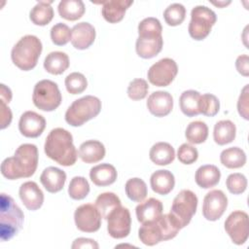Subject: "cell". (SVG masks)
<instances>
[{
    "mask_svg": "<svg viewBox=\"0 0 249 249\" xmlns=\"http://www.w3.org/2000/svg\"><path fill=\"white\" fill-rule=\"evenodd\" d=\"M38 148L34 144H21L13 157L5 159L1 163V173L9 180L31 177L38 165Z\"/></svg>",
    "mask_w": 249,
    "mask_h": 249,
    "instance_id": "1",
    "label": "cell"
},
{
    "mask_svg": "<svg viewBox=\"0 0 249 249\" xmlns=\"http://www.w3.org/2000/svg\"><path fill=\"white\" fill-rule=\"evenodd\" d=\"M44 151L47 157L63 166L75 164L78 158L72 134L62 127H56L50 131L46 137Z\"/></svg>",
    "mask_w": 249,
    "mask_h": 249,
    "instance_id": "2",
    "label": "cell"
},
{
    "mask_svg": "<svg viewBox=\"0 0 249 249\" xmlns=\"http://www.w3.org/2000/svg\"><path fill=\"white\" fill-rule=\"evenodd\" d=\"M180 229L170 214H162L158 219L143 223L138 230L140 241L148 246H154L160 241L174 238Z\"/></svg>",
    "mask_w": 249,
    "mask_h": 249,
    "instance_id": "3",
    "label": "cell"
},
{
    "mask_svg": "<svg viewBox=\"0 0 249 249\" xmlns=\"http://www.w3.org/2000/svg\"><path fill=\"white\" fill-rule=\"evenodd\" d=\"M24 214L12 196L2 193L0 200V237L6 241L22 228Z\"/></svg>",
    "mask_w": 249,
    "mask_h": 249,
    "instance_id": "4",
    "label": "cell"
},
{
    "mask_svg": "<svg viewBox=\"0 0 249 249\" xmlns=\"http://www.w3.org/2000/svg\"><path fill=\"white\" fill-rule=\"evenodd\" d=\"M42 49V42L37 36L25 35L13 47L12 61L20 70L29 71L37 65Z\"/></svg>",
    "mask_w": 249,
    "mask_h": 249,
    "instance_id": "5",
    "label": "cell"
},
{
    "mask_svg": "<svg viewBox=\"0 0 249 249\" xmlns=\"http://www.w3.org/2000/svg\"><path fill=\"white\" fill-rule=\"evenodd\" d=\"M101 101L93 95H86L73 101L65 112V121L72 126H81L95 118L101 111Z\"/></svg>",
    "mask_w": 249,
    "mask_h": 249,
    "instance_id": "6",
    "label": "cell"
},
{
    "mask_svg": "<svg viewBox=\"0 0 249 249\" xmlns=\"http://www.w3.org/2000/svg\"><path fill=\"white\" fill-rule=\"evenodd\" d=\"M197 202V196L190 190H182L174 197L169 214L180 230L190 224L196 212Z\"/></svg>",
    "mask_w": 249,
    "mask_h": 249,
    "instance_id": "7",
    "label": "cell"
},
{
    "mask_svg": "<svg viewBox=\"0 0 249 249\" xmlns=\"http://www.w3.org/2000/svg\"><path fill=\"white\" fill-rule=\"evenodd\" d=\"M32 100L38 109L51 112L60 105L62 97L56 83L51 80H41L34 86Z\"/></svg>",
    "mask_w": 249,
    "mask_h": 249,
    "instance_id": "8",
    "label": "cell"
},
{
    "mask_svg": "<svg viewBox=\"0 0 249 249\" xmlns=\"http://www.w3.org/2000/svg\"><path fill=\"white\" fill-rule=\"evenodd\" d=\"M216 20V14L210 8L202 5L196 6L191 12V21L188 28L190 36L196 41L205 39Z\"/></svg>",
    "mask_w": 249,
    "mask_h": 249,
    "instance_id": "9",
    "label": "cell"
},
{
    "mask_svg": "<svg viewBox=\"0 0 249 249\" xmlns=\"http://www.w3.org/2000/svg\"><path fill=\"white\" fill-rule=\"evenodd\" d=\"M178 73L176 62L169 57H164L154 63L148 70L149 82L156 87H167Z\"/></svg>",
    "mask_w": 249,
    "mask_h": 249,
    "instance_id": "10",
    "label": "cell"
},
{
    "mask_svg": "<svg viewBox=\"0 0 249 249\" xmlns=\"http://www.w3.org/2000/svg\"><path fill=\"white\" fill-rule=\"evenodd\" d=\"M225 231L234 244H244L249 235L248 214L241 210L231 212L225 221Z\"/></svg>",
    "mask_w": 249,
    "mask_h": 249,
    "instance_id": "11",
    "label": "cell"
},
{
    "mask_svg": "<svg viewBox=\"0 0 249 249\" xmlns=\"http://www.w3.org/2000/svg\"><path fill=\"white\" fill-rule=\"evenodd\" d=\"M101 214L91 203L82 204L74 212V221L77 229L84 232H94L100 229Z\"/></svg>",
    "mask_w": 249,
    "mask_h": 249,
    "instance_id": "12",
    "label": "cell"
},
{
    "mask_svg": "<svg viewBox=\"0 0 249 249\" xmlns=\"http://www.w3.org/2000/svg\"><path fill=\"white\" fill-rule=\"evenodd\" d=\"M107 231L111 237L121 239L130 232L131 217L129 210L122 205L114 209L107 217Z\"/></svg>",
    "mask_w": 249,
    "mask_h": 249,
    "instance_id": "13",
    "label": "cell"
},
{
    "mask_svg": "<svg viewBox=\"0 0 249 249\" xmlns=\"http://www.w3.org/2000/svg\"><path fill=\"white\" fill-rule=\"evenodd\" d=\"M228 206V197L221 190H212L203 198L202 215L208 221H217Z\"/></svg>",
    "mask_w": 249,
    "mask_h": 249,
    "instance_id": "14",
    "label": "cell"
},
{
    "mask_svg": "<svg viewBox=\"0 0 249 249\" xmlns=\"http://www.w3.org/2000/svg\"><path fill=\"white\" fill-rule=\"evenodd\" d=\"M45 127V118L34 111H26L19 118L18 129L25 137L36 138L43 133Z\"/></svg>",
    "mask_w": 249,
    "mask_h": 249,
    "instance_id": "15",
    "label": "cell"
},
{
    "mask_svg": "<svg viewBox=\"0 0 249 249\" xmlns=\"http://www.w3.org/2000/svg\"><path fill=\"white\" fill-rule=\"evenodd\" d=\"M146 105L152 115L159 118L165 117L172 111L173 97L168 91H154L149 95Z\"/></svg>",
    "mask_w": 249,
    "mask_h": 249,
    "instance_id": "16",
    "label": "cell"
},
{
    "mask_svg": "<svg viewBox=\"0 0 249 249\" xmlns=\"http://www.w3.org/2000/svg\"><path fill=\"white\" fill-rule=\"evenodd\" d=\"M163 46L161 35H138L135 51L138 56L149 59L158 55Z\"/></svg>",
    "mask_w": 249,
    "mask_h": 249,
    "instance_id": "17",
    "label": "cell"
},
{
    "mask_svg": "<svg viewBox=\"0 0 249 249\" xmlns=\"http://www.w3.org/2000/svg\"><path fill=\"white\" fill-rule=\"evenodd\" d=\"M19 198L24 206L31 211L39 209L44 202V194L39 186L33 181H27L20 185L18 190Z\"/></svg>",
    "mask_w": 249,
    "mask_h": 249,
    "instance_id": "18",
    "label": "cell"
},
{
    "mask_svg": "<svg viewBox=\"0 0 249 249\" xmlns=\"http://www.w3.org/2000/svg\"><path fill=\"white\" fill-rule=\"evenodd\" d=\"M71 43L77 50L89 48L95 40V28L87 21H82L73 26Z\"/></svg>",
    "mask_w": 249,
    "mask_h": 249,
    "instance_id": "19",
    "label": "cell"
},
{
    "mask_svg": "<svg viewBox=\"0 0 249 249\" xmlns=\"http://www.w3.org/2000/svg\"><path fill=\"white\" fill-rule=\"evenodd\" d=\"M66 181V173L60 168L49 166L45 168L40 176V182L43 187L52 194L61 191Z\"/></svg>",
    "mask_w": 249,
    "mask_h": 249,
    "instance_id": "20",
    "label": "cell"
},
{
    "mask_svg": "<svg viewBox=\"0 0 249 249\" xmlns=\"http://www.w3.org/2000/svg\"><path fill=\"white\" fill-rule=\"evenodd\" d=\"M102 4L101 14L104 19L110 23H117L124 18L126 10L133 4V1L109 0L102 2Z\"/></svg>",
    "mask_w": 249,
    "mask_h": 249,
    "instance_id": "21",
    "label": "cell"
},
{
    "mask_svg": "<svg viewBox=\"0 0 249 249\" xmlns=\"http://www.w3.org/2000/svg\"><path fill=\"white\" fill-rule=\"evenodd\" d=\"M163 205L160 200L150 197L147 200L139 203L135 208L136 218L141 224L158 219L162 215Z\"/></svg>",
    "mask_w": 249,
    "mask_h": 249,
    "instance_id": "22",
    "label": "cell"
},
{
    "mask_svg": "<svg viewBox=\"0 0 249 249\" xmlns=\"http://www.w3.org/2000/svg\"><path fill=\"white\" fill-rule=\"evenodd\" d=\"M105 147L98 140H87L83 142L78 151L80 159L86 163H95L105 157Z\"/></svg>",
    "mask_w": 249,
    "mask_h": 249,
    "instance_id": "23",
    "label": "cell"
},
{
    "mask_svg": "<svg viewBox=\"0 0 249 249\" xmlns=\"http://www.w3.org/2000/svg\"><path fill=\"white\" fill-rule=\"evenodd\" d=\"M118 173L116 168L110 163H100L90 168L89 178L98 187L112 185L117 180Z\"/></svg>",
    "mask_w": 249,
    "mask_h": 249,
    "instance_id": "24",
    "label": "cell"
},
{
    "mask_svg": "<svg viewBox=\"0 0 249 249\" xmlns=\"http://www.w3.org/2000/svg\"><path fill=\"white\" fill-rule=\"evenodd\" d=\"M150 185L156 194L165 196L173 190L175 185V178L169 170L160 169L151 175Z\"/></svg>",
    "mask_w": 249,
    "mask_h": 249,
    "instance_id": "25",
    "label": "cell"
},
{
    "mask_svg": "<svg viewBox=\"0 0 249 249\" xmlns=\"http://www.w3.org/2000/svg\"><path fill=\"white\" fill-rule=\"evenodd\" d=\"M221 178L220 169L213 164L201 165L197 168L195 175L196 183L202 189H209L215 187Z\"/></svg>",
    "mask_w": 249,
    "mask_h": 249,
    "instance_id": "26",
    "label": "cell"
},
{
    "mask_svg": "<svg viewBox=\"0 0 249 249\" xmlns=\"http://www.w3.org/2000/svg\"><path fill=\"white\" fill-rule=\"evenodd\" d=\"M150 160L158 165H167L175 159L174 148L167 142H158L149 152Z\"/></svg>",
    "mask_w": 249,
    "mask_h": 249,
    "instance_id": "27",
    "label": "cell"
},
{
    "mask_svg": "<svg viewBox=\"0 0 249 249\" xmlns=\"http://www.w3.org/2000/svg\"><path fill=\"white\" fill-rule=\"evenodd\" d=\"M69 57L63 52H52L44 60L45 70L53 75H60L69 67Z\"/></svg>",
    "mask_w": 249,
    "mask_h": 249,
    "instance_id": "28",
    "label": "cell"
},
{
    "mask_svg": "<svg viewBox=\"0 0 249 249\" xmlns=\"http://www.w3.org/2000/svg\"><path fill=\"white\" fill-rule=\"evenodd\" d=\"M57 11L61 18L74 21L83 17L86 12V7L81 0H62L58 4Z\"/></svg>",
    "mask_w": 249,
    "mask_h": 249,
    "instance_id": "29",
    "label": "cell"
},
{
    "mask_svg": "<svg viewBox=\"0 0 249 249\" xmlns=\"http://www.w3.org/2000/svg\"><path fill=\"white\" fill-rule=\"evenodd\" d=\"M235 124L230 120L219 121L214 125L213 138L218 145H226L232 142L235 138Z\"/></svg>",
    "mask_w": 249,
    "mask_h": 249,
    "instance_id": "30",
    "label": "cell"
},
{
    "mask_svg": "<svg viewBox=\"0 0 249 249\" xmlns=\"http://www.w3.org/2000/svg\"><path fill=\"white\" fill-rule=\"evenodd\" d=\"M53 1H39L30 11L29 18L35 25L44 26L50 23L53 18Z\"/></svg>",
    "mask_w": 249,
    "mask_h": 249,
    "instance_id": "31",
    "label": "cell"
},
{
    "mask_svg": "<svg viewBox=\"0 0 249 249\" xmlns=\"http://www.w3.org/2000/svg\"><path fill=\"white\" fill-rule=\"evenodd\" d=\"M200 93L194 89H188L181 93L179 105L182 113L187 117H195L199 114L198 100Z\"/></svg>",
    "mask_w": 249,
    "mask_h": 249,
    "instance_id": "32",
    "label": "cell"
},
{
    "mask_svg": "<svg viewBox=\"0 0 249 249\" xmlns=\"http://www.w3.org/2000/svg\"><path fill=\"white\" fill-rule=\"evenodd\" d=\"M220 160L227 168H239L246 163V155L241 148L231 147L222 151Z\"/></svg>",
    "mask_w": 249,
    "mask_h": 249,
    "instance_id": "33",
    "label": "cell"
},
{
    "mask_svg": "<svg viewBox=\"0 0 249 249\" xmlns=\"http://www.w3.org/2000/svg\"><path fill=\"white\" fill-rule=\"evenodd\" d=\"M121 205L120 197L111 192L102 193L95 199V206L103 219H107L109 214Z\"/></svg>",
    "mask_w": 249,
    "mask_h": 249,
    "instance_id": "34",
    "label": "cell"
},
{
    "mask_svg": "<svg viewBox=\"0 0 249 249\" xmlns=\"http://www.w3.org/2000/svg\"><path fill=\"white\" fill-rule=\"evenodd\" d=\"M186 139L192 144H201L208 136V126L204 122L195 121L188 124L185 131Z\"/></svg>",
    "mask_w": 249,
    "mask_h": 249,
    "instance_id": "35",
    "label": "cell"
},
{
    "mask_svg": "<svg viewBox=\"0 0 249 249\" xmlns=\"http://www.w3.org/2000/svg\"><path fill=\"white\" fill-rule=\"evenodd\" d=\"M127 197L135 202H141L147 196L148 190L146 183L140 178L128 179L124 186Z\"/></svg>",
    "mask_w": 249,
    "mask_h": 249,
    "instance_id": "36",
    "label": "cell"
},
{
    "mask_svg": "<svg viewBox=\"0 0 249 249\" xmlns=\"http://www.w3.org/2000/svg\"><path fill=\"white\" fill-rule=\"evenodd\" d=\"M89 193V184L83 176H75L71 179L68 187V195L75 200L84 199Z\"/></svg>",
    "mask_w": 249,
    "mask_h": 249,
    "instance_id": "37",
    "label": "cell"
},
{
    "mask_svg": "<svg viewBox=\"0 0 249 249\" xmlns=\"http://www.w3.org/2000/svg\"><path fill=\"white\" fill-rule=\"evenodd\" d=\"M186 18V8L180 3H173L169 5L163 12V18L167 25H180Z\"/></svg>",
    "mask_w": 249,
    "mask_h": 249,
    "instance_id": "38",
    "label": "cell"
},
{
    "mask_svg": "<svg viewBox=\"0 0 249 249\" xmlns=\"http://www.w3.org/2000/svg\"><path fill=\"white\" fill-rule=\"evenodd\" d=\"M220 110V101L212 93H204L200 95L198 100V111L207 117L215 116Z\"/></svg>",
    "mask_w": 249,
    "mask_h": 249,
    "instance_id": "39",
    "label": "cell"
},
{
    "mask_svg": "<svg viewBox=\"0 0 249 249\" xmlns=\"http://www.w3.org/2000/svg\"><path fill=\"white\" fill-rule=\"evenodd\" d=\"M64 83L67 91L71 94L82 93L88 87L86 77L80 72H73L67 75Z\"/></svg>",
    "mask_w": 249,
    "mask_h": 249,
    "instance_id": "40",
    "label": "cell"
},
{
    "mask_svg": "<svg viewBox=\"0 0 249 249\" xmlns=\"http://www.w3.org/2000/svg\"><path fill=\"white\" fill-rule=\"evenodd\" d=\"M72 30L70 27L62 22L54 24L51 29L52 42L56 46H64L71 40Z\"/></svg>",
    "mask_w": 249,
    "mask_h": 249,
    "instance_id": "41",
    "label": "cell"
},
{
    "mask_svg": "<svg viewBox=\"0 0 249 249\" xmlns=\"http://www.w3.org/2000/svg\"><path fill=\"white\" fill-rule=\"evenodd\" d=\"M149 90V86L146 80L137 78L132 80L127 87V95L132 100L144 99Z\"/></svg>",
    "mask_w": 249,
    "mask_h": 249,
    "instance_id": "42",
    "label": "cell"
},
{
    "mask_svg": "<svg viewBox=\"0 0 249 249\" xmlns=\"http://www.w3.org/2000/svg\"><path fill=\"white\" fill-rule=\"evenodd\" d=\"M160 21L153 17L142 19L138 24V35H161Z\"/></svg>",
    "mask_w": 249,
    "mask_h": 249,
    "instance_id": "43",
    "label": "cell"
},
{
    "mask_svg": "<svg viewBox=\"0 0 249 249\" xmlns=\"http://www.w3.org/2000/svg\"><path fill=\"white\" fill-rule=\"evenodd\" d=\"M226 186L230 193L240 195L245 192L247 188V179L241 173H231L226 180Z\"/></svg>",
    "mask_w": 249,
    "mask_h": 249,
    "instance_id": "44",
    "label": "cell"
},
{
    "mask_svg": "<svg viewBox=\"0 0 249 249\" xmlns=\"http://www.w3.org/2000/svg\"><path fill=\"white\" fill-rule=\"evenodd\" d=\"M177 158L179 161L184 164H192L197 160L198 152L193 145L184 143L178 148Z\"/></svg>",
    "mask_w": 249,
    "mask_h": 249,
    "instance_id": "45",
    "label": "cell"
},
{
    "mask_svg": "<svg viewBox=\"0 0 249 249\" xmlns=\"http://www.w3.org/2000/svg\"><path fill=\"white\" fill-rule=\"evenodd\" d=\"M248 86L249 85H246L242 90H241V93L239 95V98H238V101H237V111L239 113V115L245 119V120H248L249 117H248Z\"/></svg>",
    "mask_w": 249,
    "mask_h": 249,
    "instance_id": "46",
    "label": "cell"
},
{
    "mask_svg": "<svg viewBox=\"0 0 249 249\" xmlns=\"http://www.w3.org/2000/svg\"><path fill=\"white\" fill-rule=\"evenodd\" d=\"M235 67L239 74L244 77L249 76V57L247 54L239 55L235 60Z\"/></svg>",
    "mask_w": 249,
    "mask_h": 249,
    "instance_id": "47",
    "label": "cell"
},
{
    "mask_svg": "<svg viewBox=\"0 0 249 249\" xmlns=\"http://www.w3.org/2000/svg\"><path fill=\"white\" fill-rule=\"evenodd\" d=\"M72 249H79V248H90V249H97L99 247L98 243L91 239L86 237H79L74 240L72 244Z\"/></svg>",
    "mask_w": 249,
    "mask_h": 249,
    "instance_id": "48",
    "label": "cell"
},
{
    "mask_svg": "<svg viewBox=\"0 0 249 249\" xmlns=\"http://www.w3.org/2000/svg\"><path fill=\"white\" fill-rule=\"evenodd\" d=\"M0 108H1V128L4 129L7 126H9L12 122V111L3 101L0 102Z\"/></svg>",
    "mask_w": 249,
    "mask_h": 249,
    "instance_id": "49",
    "label": "cell"
},
{
    "mask_svg": "<svg viewBox=\"0 0 249 249\" xmlns=\"http://www.w3.org/2000/svg\"><path fill=\"white\" fill-rule=\"evenodd\" d=\"M1 89H0V96H1V101L4 103H9L12 100V91L9 88H7L4 84H1Z\"/></svg>",
    "mask_w": 249,
    "mask_h": 249,
    "instance_id": "50",
    "label": "cell"
},
{
    "mask_svg": "<svg viewBox=\"0 0 249 249\" xmlns=\"http://www.w3.org/2000/svg\"><path fill=\"white\" fill-rule=\"evenodd\" d=\"M230 3H231L230 1H229V2H212V4H213V5L218 6V7H224V6L229 5Z\"/></svg>",
    "mask_w": 249,
    "mask_h": 249,
    "instance_id": "51",
    "label": "cell"
}]
</instances>
